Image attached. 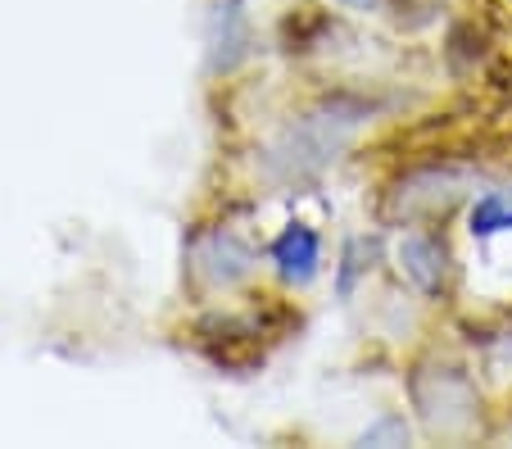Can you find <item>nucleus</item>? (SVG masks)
I'll use <instances>...</instances> for the list:
<instances>
[{"instance_id":"obj_1","label":"nucleus","mask_w":512,"mask_h":449,"mask_svg":"<svg viewBox=\"0 0 512 449\" xmlns=\"http://www.w3.org/2000/svg\"><path fill=\"white\" fill-rule=\"evenodd\" d=\"M318 232L313 227H286V232L272 241V264L281 268V277H290V282H309L313 273H318Z\"/></svg>"},{"instance_id":"obj_2","label":"nucleus","mask_w":512,"mask_h":449,"mask_svg":"<svg viewBox=\"0 0 512 449\" xmlns=\"http://www.w3.org/2000/svg\"><path fill=\"white\" fill-rule=\"evenodd\" d=\"M399 264L413 277L417 291H426V295H435L440 282H445V250H440L431 236H404V241H399Z\"/></svg>"},{"instance_id":"obj_3","label":"nucleus","mask_w":512,"mask_h":449,"mask_svg":"<svg viewBox=\"0 0 512 449\" xmlns=\"http://www.w3.org/2000/svg\"><path fill=\"white\" fill-rule=\"evenodd\" d=\"M508 227H512V200H503V196H485L481 205L472 209V232H476V236L508 232Z\"/></svg>"},{"instance_id":"obj_4","label":"nucleus","mask_w":512,"mask_h":449,"mask_svg":"<svg viewBox=\"0 0 512 449\" xmlns=\"http://www.w3.org/2000/svg\"><path fill=\"white\" fill-rule=\"evenodd\" d=\"M408 440V427H404V418H381L377 427L363 436V445H404Z\"/></svg>"},{"instance_id":"obj_5","label":"nucleus","mask_w":512,"mask_h":449,"mask_svg":"<svg viewBox=\"0 0 512 449\" xmlns=\"http://www.w3.org/2000/svg\"><path fill=\"white\" fill-rule=\"evenodd\" d=\"M345 5H358V10H372V5H377V0H345Z\"/></svg>"}]
</instances>
